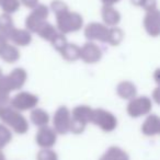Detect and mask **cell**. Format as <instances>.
Wrapping results in <instances>:
<instances>
[{
  "label": "cell",
  "mask_w": 160,
  "mask_h": 160,
  "mask_svg": "<svg viewBox=\"0 0 160 160\" xmlns=\"http://www.w3.org/2000/svg\"><path fill=\"white\" fill-rule=\"evenodd\" d=\"M0 120L12 127V129L18 134H24L29 128L27 120L13 108L0 105Z\"/></svg>",
  "instance_id": "cell-1"
},
{
  "label": "cell",
  "mask_w": 160,
  "mask_h": 160,
  "mask_svg": "<svg viewBox=\"0 0 160 160\" xmlns=\"http://www.w3.org/2000/svg\"><path fill=\"white\" fill-rule=\"evenodd\" d=\"M57 27L62 33L76 32L82 27V17L68 10L57 14Z\"/></svg>",
  "instance_id": "cell-2"
},
{
  "label": "cell",
  "mask_w": 160,
  "mask_h": 160,
  "mask_svg": "<svg viewBox=\"0 0 160 160\" xmlns=\"http://www.w3.org/2000/svg\"><path fill=\"white\" fill-rule=\"evenodd\" d=\"M92 110L86 105L77 107L72 111V118L70 121L69 131L73 132L76 134H79L85 129L88 122H91Z\"/></svg>",
  "instance_id": "cell-3"
},
{
  "label": "cell",
  "mask_w": 160,
  "mask_h": 160,
  "mask_svg": "<svg viewBox=\"0 0 160 160\" xmlns=\"http://www.w3.org/2000/svg\"><path fill=\"white\" fill-rule=\"evenodd\" d=\"M91 122L100 126L105 132H112L118 125V121L113 114L101 109L92 110Z\"/></svg>",
  "instance_id": "cell-4"
},
{
  "label": "cell",
  "mask_w": 160,
  "mask_h": 160,
  "mask_svg": "<svg viewBox=\"0 0 160 160\" xmlns=\"http://www.w3.org/2000/svg\"><path fill=\"white\" fill-rule=\"evenodd\" d=\"M48 17V8L44 5L36 6L32 13L27 18V28L32 32H36L40 25L45 22V19Z\"/></svg>",
  "instance_id": "cell-5"
},
{
  "label": "cell",
  "mask_w": 160,
  "mask_h": 160,
  "mask_svg": "<svg viewBox=\"0 0 160 160\" xmlns=\"http://www.w3.org/2000/svg\"><path fill=\"white\" fill-rule=\"evenodd\" d=\"M151 101L147 97H139L137 99H133L127 107V112L133 118H138L144 114H147L151 110Z\"/></svg>",
  "instance_id": "cell-6"
},
{
  "label": "cell",
  "mask_w": 160,
  "mask_h": 160,
  "mask_svg": "<svg viewBox=\"0 0 160 160\" xmlns=\"http://www.w3.org/2000/svg\"><path fill=\"white\" fill-rule=\"evenodd\" d=\"M38 102V99L36 96L29 92H21L17 94L11 101V105L14 110L20 111H27L29 109H33Z\"/></svg>",
  "instance_id": "cell-7"
},
{
  "label": "cell",
  "mask_w": 160,
  "mask_h": 160,
  "mask_svg": "<svg viewBox=\"0 0 160 160\" xmlns=\"http://www.w3.org/2000/svg\"><path fill=\"white\" fill-rule=\"evenodd\" d=\"M70 121H71V116L69 110L66 107H60L56 111L55 115H54V127H55V132L60 134H66L69 131Z\"/></svg>",
  "instance_id": "cell-8"
},
{
  "label": "cell",
  "mask_w": 160,
  "mask_h": 160,
  "mask_svg": "<svg viewBox=\"0 0 160 160\" xmlns=\"http://www.w3.org/2000/svg\"><path fill=\"white\" fill-rule=\"evenodd\" d=\"M109 29L105 25L100 23H91L85 30V35L89 40L101 41V42H107Z\"/></svg>",
  "instance_id": "cell-9"
},
{
  "label": "cell",
  "mask_w": 160,
  "mask_h": 160,
  "mask_svg": "<svg viewBox=\"0 0 160 160\" xmlns=\"http://www.w3.org/2000/svg\"><path fill=\"white\" fill-rule=\"evenodd\" d=\"M3 78H5L6 82L9 86L11 91L12 90H18L24 85L25 79H27V72H25L24 69L17 68L11 73H9L7 77Z\"/></svg>",
  "instance_id": "cell-10"
},
{
  "label": "cell",
  "mask_w": 160,
  "mask_h": 160,
  "mask_svg": "<svg viewBox=\"0 0 160 160\" xmlns=\"http://www.w3.org/2000/svg\"><path fill=\"white\" fill-rule=\"evenodd\" d=\"M101 49L94 43H87L80 48V58L86 62H97L101 58Z\"/></svg>",
  "instance_id": "cell-11"
},
{
  "label": "cell",
  "mask_w": 160,
  "mask_h": 160,
  "mask_svg": "<svg viewBox=\"0 0 160 160\" xmlns=\"http://www.w3.org/2000/svg\"><path fill=\"white\" fill-rule=\"evenodd\" d=\"M36 142L43 148H49L56 142V132L49 127H42L36 135Z\"/></svg>",
  "instance_id": "cell-12"
},
{
  "label": "cell",
  "mask_w": 160,
  "mask_h": 160,
  "mask_svg": "<svg viewBox=\"0 0 160 160\" xmlns=\"http://www.w3.org/2000/svg\"><path fill=\"white\" fill-rule=\"evenodd\" d=\"M144 24L147 32L150 35L158 36V34H159V12L157 9L148 11L147 16L145 17Z\"/></svg>",
  "instance_id": "cell-13"
},
{
  "label": "cell",
  "mask_w": 160,
  "mask_h": 160,
  "mask_svg": "<svg viewBox=\"0 0 160 160\" xmlns=\"http://www.w3.org/2000/svg\"><path fill=\"white\" fill-rule=\"evenodd\" d=\"M9 40H11L12 42L17 45L25 46V45H28L31 42L32 38H31V34L28 31H25V30H19L14 28V29L12 30L11 34H10Z\"/></svg>",
  "instance_id": "cell-14"
},
{
  "label": "cell",
  "mask_w": 160,
  "mask_h": 160,
  "mask_svg": "<svg viewBox=\"0 0 160 160\" xmlns=\"http://www.w3.org/2000/svg\"><path fill=\"white\" fill-rule=\"evenodd\" d=\"M159 118L157 115H150L147 118V120L145 121V123L142 126V131L144 134L148 136L156 135L159 133L160 129V124H159Z\"/></svg>",
  "instance_id": "cell-15"
},
{
  "label": "cell",
  "mask_w": 160,
  "mask_h": 160,
  "mask_svg": "<svg viewBox=\"0 0 160 160\" xmlns=\"http://www.w3.org/2000/svg\"><path fill=\"white\" fill-rule=\"evenodd\" d=\"M13 29V22H12L9 14L6 13L0 17V38H2L5 41L9 40V36Z\"/></svg>",
  "instance_id": "cell-16"
},
{
  "label": "cell",
  "mask_w": 160,
  "mask_h": 160,
  "mask_svg": "<svg viewBox=\"0 0 160 160\" xmlns=\"http://www.w3.org/2000/svg\"><path fill=\"white\" fill-rule=\"evenodd\" d=\"M102 18L108 25H116L120 22L121 16L112 6H104L102 8Z\"/></svg>",
  "instance_id": "cell-17"
},
{
  "label": "cell",
  "mask_w": 160,
  "mask_h": 160,
  "mask_svg": "<svg viewBox=\"0 0 160 160\" xmlns=\"http://www.w3.org/2000/svg\"><path fill=\"white\" fill-rule=\"evenodd\" d=\"M0 57L7 62H13L19 59L20 57V53L17 49V47L12 46V45L6 43L2 46V48L0 49Z\"/></svg>",
  "instance_id": "cell-18"
},
{
  "label": "cell",
  "mask_w": 160,
  "mask_h": 160,
  "mask_svg": "<svg viewBox=\"0 0 160 160\" xmlns=\"http://www.w3.org/2000/svg\"><path fill=\"white\" fill-rule=\"evenodd\" d=\"M118 93L123 99H133L136 94V87L129 81H123L118 86Z\"/></svg>",
  "instance_id": "cell-19"
},
{
  "label": "cell",
  "mask_w": 160,
  "mask_h": 160,
  "mask_svg": "<svg viewBox=\"0 0 160 160\" xmlns=\"http://www.w3.org/2000/svg\"><path fill=\"white\" fill-rule=\"evenodd\" d=\"M35 33H38V35H40L41 38H44V40L51 41V42L54 40V38H55V36L58 34L55 28H54L52 24H49V23H47L46 21L40 25V28H38V31H36Z\"/></svg>",
  "instance_id": "cell-20"
},
{
  "label": "cell",
  "mask_w": 160,
  "mask_h": 160,
  "mask_svg": "<svg viewBox=\"0 0 160 160\" xmlns=\"http://www.w3.org/2000/svg\"><path fill=\"white\" fill-rule=\"evenodd\" d=\"M100 160H128V156L118 147H111Z\"/></svg>",
  "instance_id": "cell-21"
},
{
  "label": "cell",
  "mask_w": 160,
  "mask_h": 160,
  "mask_svg": "<svg viewBox=\"0 0 160 160\" xmlns=\"http://www.w3.org/2000/svg\"><path fill=\"white\" fill-rule=\"evenodd\" d=\"M62 57L65 59L69 60V62H73V60L80 58V48L76 46L75 44H68L67 43L66 46L60 51Z\"/></svg>",
  "instance_id": "cell-22"
},
{
  "label": "cell",
  "mask_w": 160,
  "mask_h": 160,
  "mask_svg": "<svg viewBox=\"0 0 160 160\" xmlns=\"http://www.w3.org/2000/svg\"><path fill=\"white\" fill-rule=\"evenodd\" d=\"M31 120L36 126H42L44 127L45 125L48 123L49 116L47 112H45L42 109H36L31 113Z\"/></svg>",
  "instance_id": "cell-23"
},
{
  "label": "cell",
  "mask_w": 160,
  "mask_h": 160,
  "mask_svg": "<svg viewBox=\"0 0 160 160\" xmlns=\"http://www.w3.org/2000/svg\"><path fill=\"white\" fill-rule=\"evenodd\" d=\"M123 36H124V34H123L122 30L118 28H112V29H109L107 42L111 45H118L121 41L123 40Z\"/></svg>",
  "instance_id": "cell-24"
},
{
  "label": "cell",
  "mask_w": 160,
  "mask_h": 160,
  "mask_svg": "<svg viewBox=\"0 0 160 160\" xmlns=\"http://www.w3.org/2000/svg\"><path fill=\"white\" fill-rule=\"evenodd\" d=\"M0 7L7 14L16 12L20 7L19 0H0Z\"/></svg>",
  "instance_id": "cell-25"
},
{
  "label": "cell",
  "mask_w": 160,
  "mask_h": 160,
  "mask_svg": "<svg viewBox=\"0 0 160 160\" xmlns=\"http://www.w3.org/2000/svg\"><path fill=\"white\" fill-rule=\"evenodd\" d=\"M11 92L9 86L6 82L5 78L0 79V105H5L9 101V93Z\"/></svg>",
  "instance_id": "cell-26"
},
{
  "label": "cell",
  "mask_w": 160,
  "mask_h": 160,
  "mask_svg": "<svg viewBox=\"0 0 160 160\" xmlns=\"http://www.w3.org/2000/svg\"><path fill=\"white\" fill-rule=\"evenodd\" d=\"M11 138L12 136L9 129L6 126H3L2 124H0V149L5 147L11 140Z\"/></svg>",
  "instance_id": "cell-27"
},
{
  "label": "cell",
  "mask_w": 160,
  "mask_h": 160,
  "mask_svg": "<svg viewBox=\"0 0 160 160\" xmlns=\"http://www.w3.org/2000/svg\"><path fill=\"white\" fill-rule=\"evenodd\" d=\"M133 2L135 5L142 7L147 11H151V10L157 9L156 8V0H133Z\"/></svg>",
  "instance_id": "cell-28"
},
{
  "label": "cell",
  "mask_w": 160,
  "mask_h": 160,
  "mask_svg": "<svg viewBox=\"0 0 160 160\" xmlns=\"http://www.w3.org/2000/svg\"><path fill=\"white\" fill-rule=\"evenodd\" d=\"M38 160H57V155L51 149H43L38 152Z\"/></svg>",
  "instance_id": "cell-29"
},
{
  "label": "cell",
  "mask_w": 160,
  "mask_h": 160,
  "mask_svg": "<svg viewBox=\"0 0 160 160\" xmlns=\"http://www.w3.org/2000/svg\"><path fill=\"white\" fill-rule=\"evenodd\" d=\"M52 44H53V46L55 47L57 51L60 52L67 44L66 38H65L62 34H57V35L55 36V38L52 41Z\"/></svg>",
  "instance_id": "cell-30"
},
{
  "label": "cell",
  "mask_w": 160,
  "mask_h": 160,
  "mask_svg": "<svg viewBox=\"0 0 160 160\" xmlns=\"http://www.w3.org/2000/svg\"><path fill=\"white\" fill-rule=\"evenodd\" d=\"M52 9H53V11L55 12L56 16H57V14H59V13H62V12L68 10V8H67V6L65 5L62 1L56 0V1H53V3H52Z\"/></svg>",
  "instance_id": "cell-31"
},
{
  "label": "cell",
  "mask_w": 160,
  "mask_h": 160,
  "mask_svg": "<svg viewBox=\"0 0 160 160\" xmlns=\"http://www.w3.org/2000/svg\"><path fill=\"white\" fill-rule=\"evenodd\" d=\"M21 1L28 8H35L38 2V0H21Z\"/></svg>",
  "instance_id": "cell-32"
},
{
  "label": "cell",
  "mask_w": 160,
  "mask_h": 160,
  "mask_svg": "<svg viewBox=\"0 0 160 160\" xmlns=\"http://www.w3.org/2000/svg\"><path fill=\"white\" fill-rule=\"evenodd\" d=\"M102 1H103V3H104V6H112L115 2H118L120 0H102Z\"/></svg>",
  "instance_id": "cell-33"
},
{
  "label": "cell",
  "mask_w": 160,
  "mask_h": 160,
  "mask_svg": "<svg viewBox=\"0 0 160 160\" xmlns=\"http://www.w3.org/2000/svg\"><path fill=\"white\" fill-rule=\"evenodd\" d=\"M0 160H6L5 159V156H3V153L0 151Z\"/></svg>",
  "instance_id": "cell-34"
},
{
  "label": "cell",
  "mask_w": 160,
  "mask_h": 160,
  "mask_svg": "<svg viewBox=\"0 0 160 160\" xmlns=\"http://www.w3.org/2000/svg\"><path fill=\"white\" fill-rule=\"evenodd\" d=\"M2 78V72H1V69H0V79Z\"/></svg>",
  "instance_id": "cell-35"
}]
</instances>
